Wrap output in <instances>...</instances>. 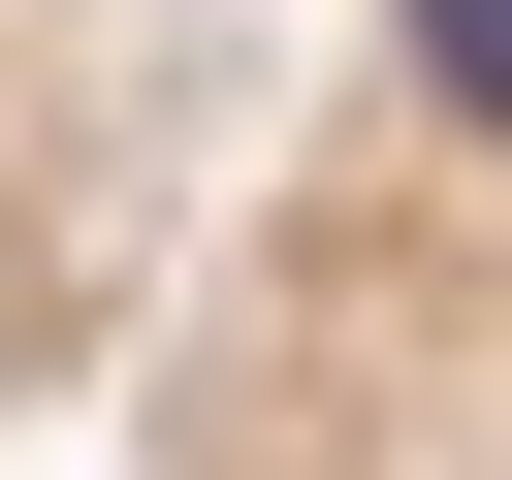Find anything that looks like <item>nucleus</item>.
Masks as SVG:
<instances>
[{
    "label": "nucleus",
    "mask_w": 512,
    "mask_h": 480,
    "mask_svg": "<svg viewBox=\"0 0 512 480\" xmlns=\"http://www.w3.org/2000/svg\"><path fill=\"white\" fill-rule=\"evenodd\" d=\"M128 480H512V0H352L256 224L128 352Z\"/></svg>",
    "instance_id": "f257e3e1"
},
{
    "label": "nucleus",
    "mask_w": 512,
    "mask_h": 480,
    "mask_svg": "<svg viewBox=\"0 0 512 480\" xmlns=\"http://www.w3.org/2000/svg\"><path fill=\"white\" fill-rule=\"evenodd\" d=\"M320 64H352V0H0V416L128 384L192 320V256L256 224Z\"/></svg>",
    "instance_id": "f03ea898"
}]
</instances>
